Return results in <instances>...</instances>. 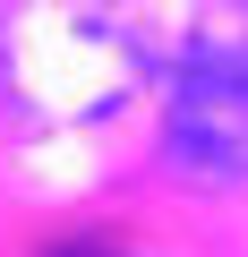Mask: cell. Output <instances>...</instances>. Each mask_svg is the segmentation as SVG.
Segmentation results:
<instances>
[{
  "label": "cell",
  "instance_id": "6da1fadb",
  "mask_svg": "<svg viewBox=\"0 0 248 257\" xmlns=\"http://www.w3.org/2000/svg\"><path fill=\"white\" fill-rule=\"evenodd\" d=\"M163 155L180 163V180H205V189L248 180V35L239 26H205L188 43L163 103Z\"/></svg>",
  "mask_w": 248,
  "mask_h": 257
}]
</instances>
